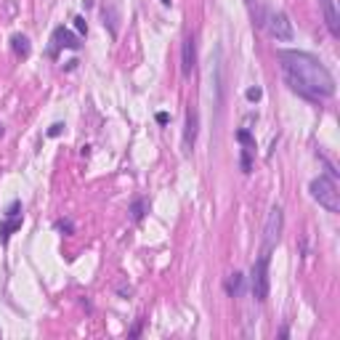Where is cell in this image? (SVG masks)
<instances>
[{
	"label": "cell",
	"mask_w": 340,
	"mask_h": 340,
	"mask_svg": "<svg viewBox=\"0 0 340 340\" xmlns=\"http://www.w3.org/2000/svg\"><path fill=\"white\" fill-rule=\"evenodd\" d=\"M22 220H24V216H22V202L16 200V202H11L8 205V210H6V218L0 220V242H8V236H11L14 232H19L22 228Z\"/></svg>",
	"instance_id": "6"
},
{
	"label": "cell",
	"mask_w": 340,
	"mask_h": 340,
	"mask_svg": "<svg viewBox=\"0 0 340 340\" xmlns=\"http://www.w3.org/2000/svg\"><path fill=\"white\" fill-rule=\"evenodd\" d=\"M308 192L327 212H340V192H338V184L330 176L314 178L311 186H308Z\"/></svg>",
	"instance_id": "3"
},
{
	"label": "cell",
	"mask_w": 340,
	"mask_h": 340,
	"mask_svg": "<svg viewBox=\"0 0 340 340\" xmlns=\"http://www.w3.org/2000/svg\"><path fill=\"white\" fill-rule=\"evenodd\" d=\"M54 42H56V48L78 50V48H80V35H74V32L64 30V27H56V30H54Z\"/></svg>",
	"instance_id": "9"
},
{
	"label": "cell",
	"mask_w": 340,
	"mask_h": 340,
	"mask_svg": "<svg viewBox=\"0 0 340 340\" xmlns=\"http://www.w3.org/2000/svg\"><path fill=\"white\" fill-rule=\"evenodd\" d=\"M54 226H56V232H58V234H64V236H70V234H74V224H72L70 218H58V220H56Z\"/></svg>",
	"instance_id": "16"
},
{
	"label": "cell",
	"mask_w": 340,
	"mask_h": 340,
	"mask_svg": "<svg viewBox=\"0 0 340 340\" xmlns=\"http://www.w3.org/2000/svg\"><path fill=\"white\" fill-rule=\"evenodd\" d=\"M141 324H144V319H138V322H136V324H133V330H130V332H128V338H138V332H141Z\"/></svg>",
	"instance_id": "24"
},
{
	"label": "cell",
	"mask_w": 340,
	"mask_h": 340,
	"mask_svg": "<svg viewBox=\"0 0 340 340\" xmlns=\"http://www.w3.org/2000/svg\"><path fill=\"white\" fill-rule=\"evenodd\" d=\"M234 136H236V141L242 144V149H252L255 152V138H252V133L248 130V128H240Z\"/></svg>",
	"instance_id": "15"
},
{
	"label": "cell",
	"mask_w": 340,
	"mask_h": 340,
	"mask_svg": "<svg viewBox=\"0 0 340 340\" xmlns=\"http://www.w3.org/2000/svg\"><path fill=\"white\" fill-rule=\"evenodd\" d=\"M146 210H149V205H146V200H133V205H130V218L138 224V220L146 216Z\"/></svg>",
	"instance_id": "14"
},
{
	"label": "cell",
	"mask_w": 340,
	"mask_h": 340,
	"mask_svg": "<svg viewBox=\"0 0 340 340\" xmlns=\"http://www.w3.org/2000/svg\"><path fill=\"white\" fill-rule=\"evenodd\" d=\"M62 130H64V125L62 122H54V125L48 128V136H50V138H56V136H62Z\"/></svg>",
	"instance_id": "21"
},
{
	"label": "cell",
	"mask_w": 340,
	"mask_h": 340,
	"mask_svg": "<svg viewBox=\"0 0 340 340\" xmlns=\"http://www.w3.org/2000/svg\"><path fill=\"white\" fill-rule=\"evenodd\" d=\"M316 157H319V162H322V165H324V168H327V176H330V178H332V181H335V178L340 176V173H338V170H335V165H332V162H330V160H327L324 154H322V152H316Z\"/></svg>",
	"instance_id": "18"
},
{
	"label": "cell",
	"mask_w": 340,
	"mask_h": 340,
	"mask_svg": "<svg viewBox=\"0 0 340 340\" xmlns=\"http://www.w3.org/2000/svg\"><path fill=\"white\" fill-rule=\"evenodd\" d=\"M226 292H228V298H242V292H244V276L240 274V271H234V274L226 279Z\"/></svg>",
	"instance_id": "12"
},
{
	"label": "cell",
	"mask_w": 340,
	"mask_h": 340,
	"mask_svg": "<svg viewBox=\"0 0 340 340\" xmlns=\"http://www.w3.org/2000/svg\"><path fill=\"white\" fill-rule=\"evenodd\" d=\"M276 58L282 64L287 88L292 93L303 96L306 101H322L335 96V78L316 56L306 54V50H279Z\"/></svg>",
	"instance_id": "1"
},
{
	"label": "cell",
	"mask_w": 340,
	"mask_h": 340,
	"mask_svg": "<svg viewBox=\"0 0 340 340\" xmlns=\"http://www.w3.org/2000/svg\"><path fill=\"white\" fill-rule=\"evenodd\" d=\"M101 19H104V27L109 30L112 40H117V35H120V14H117V8L112 3L101 8Z\"/></svg>",
	"instance_id": "10"
},
{
	"label": "cell",
	"mask_w": 340,
	"mask_h": 340,
	"mask_svg": "<svg viewBox=\"0 0 340 340\" xmlns=\"http://www.w3.org/2000/svg\"><path fill=\"white\" fill-rule=\"evenodd\" d=\"M11 48H14V54L22 56V58H27L32 54V46H30V38L27 35H14L11 38Z\"/></svg>",
	"instance_id": "13"
},
{
	"label": "cell",
	"mask_w": 340,
	"mask_h": 340,
	"mask_svg": "<svg viewBox=\"0 0 340 340\" xmlns=\"http://www.w3.org/2000/svg\"><path fill=\"white\" fill-rule=\"evenodd\" d=\"M197 66V38L194 35H186L184 40V48H181V74L189 78Z\"/></svg>",
	"instance_id": "8"
},
{
	"label": "cell",
	"mask_w": 340,
	"mask_h": 340,
	"mask_svg": "<svg viewBox=\"0 0 340 340\" xmlns=\"http://www.w3.org/2000/svg\"><path fill=\"white\" fill-rule=\"evenodd\" d=\"M154 120H157V125H168V122H170V114H168V112H157Z\"/></svg>",
	"instance_id": "23"
},
{
	"label": "cell",
	"mask_w": 340,
	"mask_h": 340,
	"mask_svg": "<svg viewBox=\"0 0 340 340\" xmlns=\"http://www.w3.org/2000/svg\"><path fill=\"white\" fill-rule=\"evenodd\" d=\"M268 263H271V250H260L258 260L252 263V274H250V292L258 303H266L268 298V287H271V279H268Z\"/></svg>",
	"instance_id": "2"
},
{
	"label": "cell",
	"mask_w": 340,
	"mask_h": 340,
	"mask_svg": "<svg viewBox=\"0 0 340 340\" xmlns=\"http://www.w3.org/2000/svg\"><path fill=\"white\" fill-rule=\"evenodd\" d=\"M117 292H120L122 298H130L133 295V287L130 284H120V287H117Z\"/></svg>",
	"instance_id": "22"
},
{
	"label": "cell",
	"mask_w": 340,
	"mask_h": 340,
	"mask_svg": "<svg viewBox=\"0 0 340 340\" xmlns=\"http://www.w3.org/2000/svg\"><path fill=\"white\" fill-rule=\"evenodd\" d=\"M3 133H6V130H3V125H0V136H3Z\"/></svg>",
	"instance_id": "27"
},
{
	"label": "cell",
	"mask_w": 340,
	"mask_h": 340,
	"mask_svg": "<svg viewBox=\"0 0 340 340\" xmlns=\"http://www.w3.org/2000/svg\"><path fill=\"white\" fill-rule=\"evenodd\" d=\"M240 168H242V173H250V170H252V149H242Z\"/></svg>",
	"instance_id": "17"
},
{
	"label": "cell",
	"mask_w": 340,
	"mask_h": 340,
	"mask_svg": "<svg viewBox=\"0 0 340 340\" xmlns=\"http://www.w3.org/2000/svg\"><path fill=\"white\" fill-rule=\"evenodd\" d=\"M244 98L255 104V101H260V98H263V90L258 88V85H255V88H248V90H244Z\"/></svg>",
	"instance_id": "20"
},
{
	"label": "cell",
	"mask_w": 340,
	"mask_h": 340,
	"mask_svg": "<svg viewBox=\"0 0 340 340\" xmlns=\"http://www.w3.org/2000/svg\"><path fill=\"white\" fill-rule=\"evenodd\" d=\"M160 3H162V6H170V3H173V0H160Z\"/></svg>",
	"instance_id": "26"
},
{
	"label": "cell",
	"mask_w": 340,
	"mask_h": 340,
	"mask_svg": "<svg viewBox=\"0 0 340 340\" xmlns=\"http://www.w3.org/2000/svg\"><path fill=\"white\" fill-rule=\"evenodd\" d=\"M197 133H200V112H197V106H189L186 109V125H184V152L194 149Z\"/></svg>",
	"instance_id": "7"
},
{
	"label": "cell",
	"mask_w": 340,
	"mask_h": 340,
	"mask_svg": "<svg viewBox=\"0 0 340 340\" xmlns=\"http://www.w3.org/2000/svg\"><path fill=\"white\" fill-rule=\"evenodd\" d=\"M282 226H284V212L282 208H271L266 226H263V250H274L279 236H282Z\"/></svg>",
	"instance_id": "5"
},
{
	"label": "cell",
	"mask_w": 340,
	"mask_h": 340,
	"mask_svg": "<svg viewBox=\"0 0 340 340\" xmlns=\"http://www.w3.org/2000/svg\"><path fill=\"white\" fill-rule=\"evenodd\" d=\"M263 30L268 32L274 40L279 42H290L295 38V30H292V22L284 11H266L263 14Z\"/></svg>",
	"instance_id": "4"
},
{
	"label": "cell",
	"mask_w": 340,
	"mask_h": 340,
	"mask_svg": "<svg viewBox=\"0 0 340 340\" xmlns=\"http://www.w3.org/2000/svg\"><path fill=\"white\" fill-rule=\"evenodd\" d=\"M74 30H78V35L82 38V35H88V22H85V16H74Z\"/></svg>",
	"instance_id": "19"
},
{
	"label": "cell",
	"mask_w": 340,
	"mask_h": 340,
	"mask_svg": "<svg viewBox=\"0 0 340 340\" xmlns=\"http://www.w3.org/2000/svg\"><path fill=\"white\" fill-rule=\"evenodd\" d=\"M322 3V11H324V24L330 30L332 38H340V24H338V11H335V3L332 0H319Z\"/></svg>",
	"instance_id": "11"
},
{
	"label": "cell",
	"mask_w": 340,
	"mask_h": 340,
	"mask_svg": "<svg viewBox=\"0 0 340 340\" xmlns=\"http://www.w3.org/2000/svg\"><path fill=\"white\" fill-rule=\"evenodd\" d=\"M80 62H78V58H72V62H66V72H72L74 70V66H78Z\"/></svg>",
	"instance_id": "25"
}]
</instances>
